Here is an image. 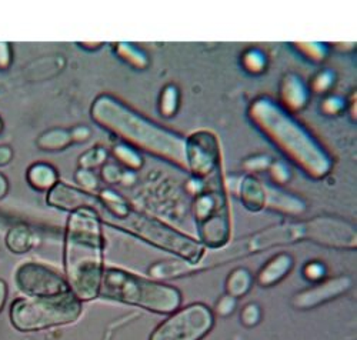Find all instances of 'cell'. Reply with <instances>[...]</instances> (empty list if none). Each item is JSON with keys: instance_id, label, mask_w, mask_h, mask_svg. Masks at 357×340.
<instances>
[{"instance_id": "5", "label": "cell", "mask_w": 357, "mask_h": 340, "mask_svg": "<svg viewBox=\"0 0 357 340\" xmlns=\"http://www.w3.org/2000/svg\"><path fill=\"white\" fill-rule=\"evenodd\" d=\"M82 302L72 292L56 296L20 298L10 307V322L19 332L44 330L79 319Z\"/></svg>"}, {"instance_id": "29", "label": "cell", "mask_w": 357, "mask_h": 340, "mask_svg": "<svg viewBox=\"0 0 357 340\" xmlns=\"http://www.w3.org/2000/svg\"><path fill=\"white\" fill-rule=\"evenodd\" d=\"M103 177L109 183H117L122 179V173H120V170L116 166L109 165V166H106L103 169Z\"/></svg>"}, {"instance_id": "30", "label": "cell", "mask_w": 357, "mask_h": 340, "mask_svg": "<svg viewBox=\"0 0 357 340\" xmlns=\"http://www.w3.org/2000/svg\"><path fill=\"white\" fill-rule=\"evenodd\" d=\"M13 159V150L8 145L0 146V168L9 165Z\"/></svg>"}, {"instance_id": "4", "label": "cell", "mask_w": 357, "mask_h": 340, "mask_svg": "<svg viewBox=\"0 0 357 340\" xmlns=\"http://www.w3.org/2000/svg\"><path fill=\"white\" fill-rule=\"evenodd\" d=\"M99 296L139 306L159 315H170L182 303V293L176 287L147 280L120 269L105 270Z\"/></svg>"}, {"instance_id": "13", "label": "cell", "mask_w": 357, "mask_h": 340, "mask_svg": "<svg viewBox=\"0 0 357 340\" xmlns=\"http://www.w3.org/2000/svg\"><path fill=\"white\" fill-rule=\"evenodd\" d=\"M350 287V279L347 277H336L327 280L310 291H306L303 293H299L293 299L294 307L299 309H310L316 307L317 305H322L330 299H335L344 293Z\"/></svg>"}, {"instance_id": "14", "label": "cell", "mask_w": 357, "mask_h": 340, "mask_svg": "<svg viewBox=\"0 0 357 340\" xmlns=\"http://www.w3.org/2000/svg\"><path fill=\"white\" fill-rule=\"evenodd\" d=\"M293 268V257L288 253H279L262 268L258 280L262 286H273L279 283Z\"/></svg>"}, {"instance_id": "19", "label": "cell", "mask_w": 357, "mask_h": 340, "mask_svg": "<svg viewBox=\"0 0 357 340\" xmlns=\"http://www.w3.org/2000/svg\"><path fill=\"white\" fill-rule=\"evenodd\" d=\"M253 284V276L246 269H236L229 275L226 280V292L232 298H242L244 296Z\"/></svg>"}, {"instance_id": "24", "label": "cell", "mask_w": 357, "mask_h": 340, "mask_svg": "<svg viewBox=\"0 0 357 340\" xmlns=\"http://www.w3.org/2000/svg\"><path fill=\"white\" fill-rule=\"evenodd\" d=\"M106 161V152L101 149H93L88 152L86 154L82 156V159L79 161L82 169H93L97 165H101Z\"/></svg>"}, {"instance_id": "7", "label": "cell", "mask_w": 357, "mask_h": 340, "mask_svg": "<svg viewBox=\"0 0 357 340\" xmlns=\"http://www.w3.org/2000/svg\"><path fill=\"white\" fill-rule=\"evenodd\" d=\"M105 220L112 226H116L124 232L135 234V236L140 238L142 241L153 246L177 254L178 257L185 259L190 265L197 264L199 260H201L203 254H205L203 245L197 241L188 238L186 234H182L181 232L166 226L165 223L156 219L138 213L133 209L132 212L122 220H116L112 218H106Z\"/></svg>"}, {"instance_id": "11", "label": "cell", "mask_w": 357, "mask_h": 340, "mask_svg": "<svg viewBox=\"0 0 357 340\" xmlns=\"http://www.w3.org/2000/svg\"><path fill=\"white\" fill-rule=\"evenodd\" d=\"M186 162L197 179H203L219 170L217 139L209 132L193 133L186 142Z\"/></svg>"}, {"instance_id": "18", "label": "cell", "mask_w": 357, "mask_h": 340, "mask_svg": "<svg viewBox=\"0 0 357 340\" xmlns=\"http://www.w3.org/2000/svg\"><path fill=\"white\" fill-rule=\"evenodd\" d=\"M97 197L100 200V206L106 209L108 215L112 219L122 220L132 212V207L126 202V199L110 189L101 191Z\"/></svg>"}, {"instance_id": "20", "label": "cell", "mask_w": 357, "mask_h": 340, "mask_svg": "<svg viewBox=\"0 0 357 340\" xmlns=\"http://www.w3.org/2000/svg\"><path fill=\"white\" fill-rule=\"evenodd\" d=\"M72 142V133L63 129H53L43 133L38 139V145L43 150H60L69 146Z\"/></svg>"}, {"instance_id": "21", "label": "cell", "mask_w": 357, "mask_h": 340, "mask_svg": "<svg viewBox=\"0 0 357 340\" xmlns=\"http://www.w3.org/2000/svg\"><path fill=\"white\" fill-rule=\"evenodd\" d=\"M115 154L117 156V159L129 169H140L143 165L140 154L127 145H117L115 149Z\"/></svg>"}, {"instance_id": "23", "label": "cell", "mask_w": 357, "mask_h": 340, "mask_svg": "<svg viewBox=\"0 0 357 340\" xmlns=\"http://www.w3.org/2000/svg\"><path fill=\"white\" fill-rule=\"evenodd\" d=\"M262 319V310L258 305H247L243 310H242V315H240V321L243 323L244 327H254L256 325H259Z\"/></svg>"}, {"instance_id": "27", "label": "cell", "mask_w": 357, "mask_h": 340, "mask_svg": "<svg viewBox=\"0 0 357 340\" xmlns=\"http://www.w3.org/2000/svg\"><path fill=\"white\" fill-rule=\"evenodd\" d=\"M323 275L324 266L322 264H317V261H313V264H309L304 268V276L310 280H319L323 277Z\"/></svg>"}, {"instance_id": "15", "label": "cell", "mask_w": 357, "mask_h": 340, "mask_svg": "<svg viewBox=\"0 0 357 340\" xmlns=\"http://www.w3.org/2000/svg\"><path fill=\"white\" fill-rule=\"evenodd\" d=\"M26 179L29 185L38 192H49L59 181L58 172L47 163H35L28 169Z\"/></svg>"}, {"instance_id": "28", "label": "cell", "mask_w": 357, "mask_h": 340, "mask_svg": "<svg viewBox=\"0 0 357 340\" xmlns=\"http://www.w3.org/2000/svg\"><path fill=\"white\" fill-rule=\"evenodd\" d=\"M12 62V46L6 42H0V69L5 70Z\"/></svg>"}, {"instance_id": "12", "label": "cell", "mask_w": 357, "mask_h": 340, "mask_svg": "<svg viewBox=\"0 0 357 340\" xmlns=\"http://www.w3.org/2000/svg\"><path fill=\"white\" fill-rule=\"evenodd\" d=\"M47 203L59 209V211H65L69 213L79 211L82 207H90L97 211V207L100 206V200L96 195L85 192L82 189H76L62 181H58L47 192Z\"/></svg>"}, {"instance_id": "6", "label": "cell", "mask_w": 357, "mask_h": 340, "mask_svg": "<svg viewBox=\"0 0 357 340\" xmlns=\"http://www.w3.org/2000/svg\"><path fill=\"white\" fill-rule=\"evenodd\" d=\"M200 181L201 189L193 204L199 236L205 246L220 249L231 238V216L220 169Z\"/></svg>"}, {"instance_id": "17", "label": "cell", "mask_w": 357, "mask_h": 340, "mask_svg": "<svg viewBox=\"0 0 357 340\" xmlns=\"http://www.w3.org/2000/svg\"><path fill=\"white\" fill-rule=\"evenodd\" d=\"M240 197L243 204L251 212H259L266 204V192L262 183L254 177H246L242 183Z\"/></svg>"}, {"instance_id": "9", "label": "cell", "mask_w": 357, "mask_h": 340, "mask_svg": "<svg viewBox=\"0 0 357 340\" xmlns=\"http://www.w3.org/2000/svg\"><path fill=\"white\" fill-rule=\"evenodd\" d=\"M19 291L31 298L56 296L70 292L66 277L44 265L28 261L16 270L15 276Z\"/></svg>"}, {"instance_id": "31", "label": "cell", "mask_w": 357, "mask_h": 340, "mask_svg": "<svg viewBox=\"0 0 357 340\" xmlns=\"http://www.w3.org/2000/svg\"><path fill=\"white\" fill-rule=\"evenodd\" d=\"M6 300H8V283L3 279H0V311L3 310Z\"/></svg>"}, {"instance_id": "25", "label": "cell", "mask_w": 357, "mask_h": 340, "mask_svg": "<svg viewBox=\"0 0 357 340\" xmlns=\"http://www.w3.org/2000/svg\"><path fill=\"white\" fill-rule=\"evenodd\" d=\"M117 49H119L120 56L124 58L126 60L133 59V63L138 65L139 67H143L146 65V58L142 54H139V50H136L133 46H131V44H119Z\"/></svg>"}, {"instance_id": "26", "label": "cell", "mask_w": 357, "mask_h": 340, "mask_svg": "<svg viewBox=\"0 0 357 340\" xmlns=\"http://www.w3.org/2000/svg\"><path fill=\"white\" fill-rule=\"evenodd\" d=\"M235 307H236V299L226 295L217 302L216 311H217V315H220V316H229V315H232Z\"/></svg>"}, {"instance_id": "8", "label": "cell", "mask_w": 357, "mask_h": 340, "mask_svg": "<svg viewBox=\"0 0 357 340\" xmlns=\"http://www.w3.org/2000/svg\"><path fill=\"white\" fill-rule=\"evenodd\" d=\"M215 325L213 311L203 303L177 309L162 322L149 340H201Z\"/></svg>"}, {"instance_id": "33", "label": "cell", "mask_w": 357, "mask_h": 340, "mask_svg": "<svg viewBox=\"0 0 357 340\" xmlns=\"http://www.w3.org/2000/svg\"><path fill=\"white\" fill-rule=\"evenodd\" d=\"M2 127H3V123H2V119H0V130H2Z\"/></svg>"}, {"instance_id": "2", "label": "cell", "mask_w": 357, "mask_h": 340, "mask_svg": "<svg viewBox=\"0 0 357 340\" xmlns=\"http://www.w3.org/2000/svg\"><path fill=\"white\" fill-rule=\"evenodd\" d=\"M92 118L124 142L173 163L188 168L186 142L124 106L117 99L100 96L92 106Z\"/></svg>"}, {"instance_id": "16", "label": "cell", "mask_w": 357, "mask_h": 340, "mask_svg": "<svg viewBox=\"0 0 357 340\" xmlns=\"http://www.w3.org/2000/svg\"><path fill=\"white\" fill-rule=\"evenodd\" d=\"M6 246L10 252L22 254L29 252L35 245V233L26 225H16L6 234Z\"/></svg>"}, {"instance_id": "1", "label": "cell", "mask_w": 357, "mask_h": 340, "mask_svg": "<svg viewBox=\"0 0 357 340\" xmlns=\"http://www.w3.org/2000/svg\"><path fill=\"white\" fill-rule=\"evenodd\" d=\"M103 257L100 213L90 207L72 212L65 232L63 265L69 289L81 302H90L100 295L105 273Z\"/></svg>"}, {"instance_id": "3", "label": "cell", "mask_w": 357, "mask_h": 340, "mask_svg": "<svg viewBox=\"0 0 357 340\" xmlns=\"http://www.w3.org/2000/svg\"><path fill=\"white\" fill-rule=\"evenodd\" d=\"M251 115L303 170L313 177H323L329 173L330 161L320 146L283 111L269 100L262 99L253 104Z\"/></svg>"}, {"instance_id": "32", "label": "cell", "mask_w": 357, "mask_h": 340, "mask_svg": "<svg viewBox=\"0 0 357 340\" xmlns=\"http://www.w3.org/2000/svg\"><path fill=\"white\" fill-rule=\"evenodd\" d=\"M9 192V181L5 175L0 173V199H3Z\"/></svg>"}, {"instance_id": "22", "label": "cell", "mask_w": 357, "mask_h": 340, "mask_svg": "<svg viewBox=\"0 0 357 340\" xmlns=\"http://www.w3.org/2000/svg\"><path fill=\"white\" fill-rule=\"evenodd\" d=\"M74 177H76V180H78L82 191H85V192L92 193L99 189V180L94 176V173L89 169H79L78 172H76Z\"/></svg>"}, {"instance_id": "10", "label": "cell", "mask_w": 357, "mask_h": 340, "mask_svg": "<svg viewBox=\"0 0 357 340\" xmlns=\"http://www.w3.org/2000/svg\"><path fill=\"white\" fill-rule=\"evenodd\" d=\"M303 227L304 239L329 248H356V230L351 227V225L343 220L316 218L313 220L304 222Z\"/></svg>"}]
</instances>
